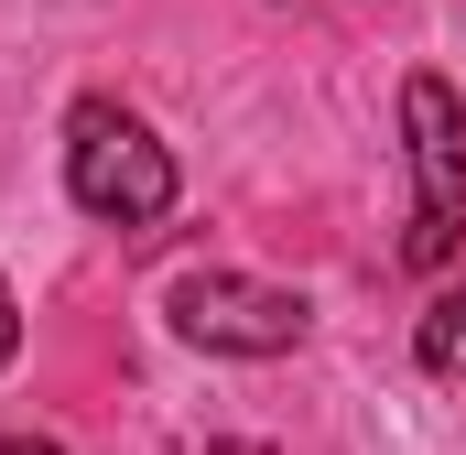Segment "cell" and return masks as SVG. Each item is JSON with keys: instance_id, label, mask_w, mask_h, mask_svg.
<instances>
[{"instance_id": "1", "label": "cell", "mask_w": 466, "mask_h": 455, "mask_svg": "<svg viewBox=\"0 0 466 455\" xmlns=\"http://www.w3.org/2000/svg\"><path fill=\"white\" fill-rule=\"evenodd\" d=\"M66 196L109 228H152L174 207V152L119 98H76V119H66Z\"/></svg>"}, {"instance_id": "2", "label": "cell", "mask_w": 466, "mask_h": 455, "mask_svg": "<svg viewBox=\"0 0 466 455\" xmlns=\"http://www.w3.org/2000/svg\"><path fill=\"white\" fill-rule=\"evenodd\" d=\"M401 130H412V228H401V260L412 271H445L466 238V109L445 76H412L401 87Z\"/></svg>"}, {"instance_id": "3", "label": "cell", "mask_w": 466, "mask_h": 455, "mask_svg": "<svg viewBox=\"0 0 466 455\" xmlns=\"http://www.w3.org/2000/svg\"><path fill=\"white\" fill-rule=\"evenodd\" d=\"M163 315H174V337L207 347V358H293L304 326H315L304 293L249 282V271H185V282L163 293Z\"/></svg>"}, {"instance_id": "4", "label": "cell", "mask_w": 466, "mask_h": 455, "mask_svg": "<svg viewBox=\"0 0 466 455\" xmlns=\"http://www.w3.org/2000/svg\"><path fill=\"white\" fill-rule=\"evenodd\" d=\"M412 358H423L434 379H466V293H434V304H423V326H412Z\"/></svg>"}, {"instance_id": "5", "label": "cell", "mask_w": 466, "mask_h": 455, "mask_svg": "<svg viewBox=\"0 0 466 455\" xmlns=\"http://www.w3.org/2000/svg\"><path fill=\"white\" fill-rule=\"evenodd\" d=\"M22 358V304H11V282H0V369Z\"/></svg>"}, {"instance_id": "6", "label": "cell", "mask_w": 466, "mask_h": 455, "mask_svg": "<svg viewBox=\"0 0 466 455\" xmlns=\"http://www.w3.org/2000/svg\"><path fill=\"white\" fill-rule=\"evenodd\" d=\"M0 455H66L55 434H0Z\"/></svg>"}, {"instance_id": "7", "label": "cell", "mask_w": 466, "mask_h": 455, "mask_svg": "<svg viewBox=\"0 0 466 455\" xmlns=\"http://www.w3.org/2000/svg\"><path fill=\"white\" fill-rule=\"evenodd\" d=\"M207 455H260V445H207Z\"/></svg>"}]
</instances>
